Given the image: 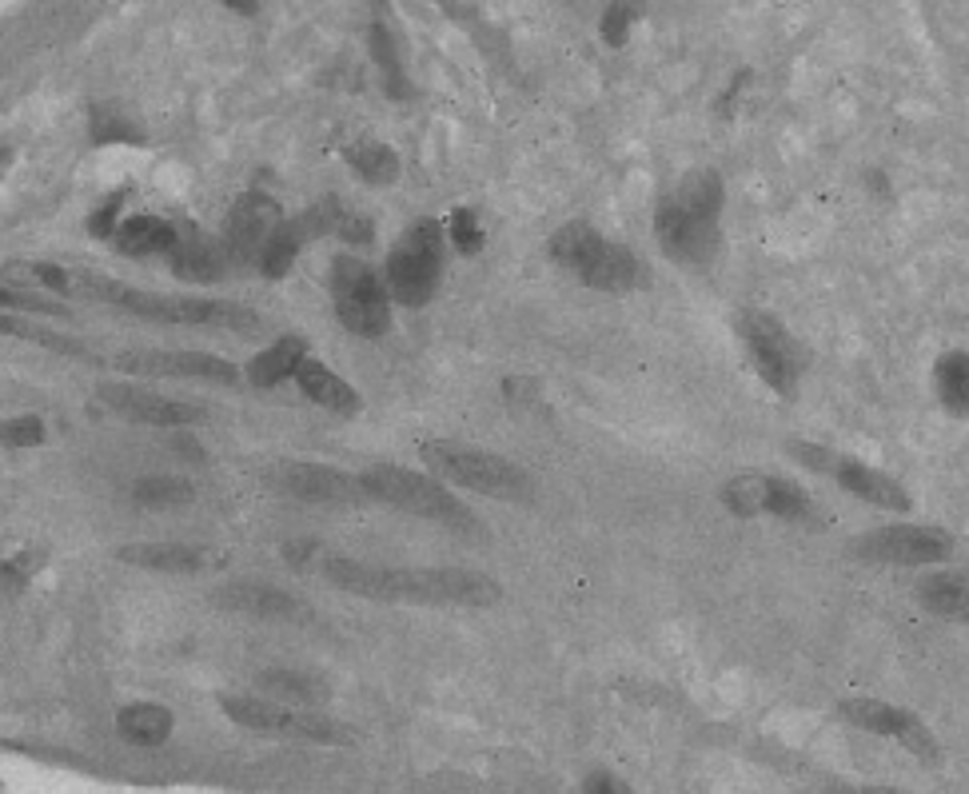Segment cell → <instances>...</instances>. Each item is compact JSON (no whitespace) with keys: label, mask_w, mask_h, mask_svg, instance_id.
Returning a JSON list of instances; mask_svg holds the SVG:
<instances>
[{"label":"cell","mask_w":969,"mask_h":794,"mask_svg":"<svg viewBox=\"0 0 969 794\" xmlns=\"http://www.w3.org/2000/svg\"><path fill=\"white\" fill-rule=\"evenodd\" d=\"M323 571L339 591L379 599V603L487 607L499 599V583L467 567H387V563H359V559H327Z\"/></svg>","instance_id":"cell-1"},{"label":"cell","mask_w":969,"mask_h":794,"mask_svg":"<svg viewBox=\"0 0 969 794\" xmlns=\"http://www.w3.org/2000/svg\"><path fill=\"white\" fill-rule=\"evenodd\" d=\"M722 176L710 168H698L690 176H682L654 208V236L658 248L678 260V264H710L722 248Z\"/></svg>","instance_id":"cell-2"},{"label":"cell","mask_w":969,"mask_h":794,"mask_svg":"<svg viewBox=\"0 0 969 794\" xmlns=\"http://www.w3.org/2000/svg\"><path fill=\"white\" fill-rule=\"evenodd\" d=\"M76 292H88L100 304H112L120 312H132L152 324H192V328H240L252 332L260 328V316L244 304L228 300H184V296H160V292H140L116 280H96V276H76Z\"/></svg>","instance_id":"cell-3"},{"label":"cell","mask_w":969,"mask_h":794,"mask_svg":"<svg viewBox=\"0 0 969 794\" xmlns=\"http://www.w3.org/2000/svg\"><path fill=\"white\" fill-rule=\"evenodd\" d=\"M551 256L587 288L631 292L643 284V264L631 248L603 240L591 224H567L551 236Z\"/></svg>","instance_id":"cell-4"},{"label":"cell","mask_w":969,"mask_h":794,"mask_svg":"<svg viewBox=\"0 0 969 794\" xmlns=\"http://www.w3.org/2000/svg\"><path fill=\"white\" fill-rule=\"evenodd\" d=\"M423 459L439 479H447L463 491H479V495H495V499L531 495V475L495 451H483L471 443H451V439H431V443H423Z\"/></svg>","instance_id":"cell-5"},{"label":"cell","mask_w":969,"mask_h":794,"mask_svg":"<svg viewBox=\"0 0 969 794\" xmlns=\"http://www.w3.org/2000/svg\"><path fill=\"white\" fill-rule=\"evenodd\" d=\"M359 487L367 499H379L387 507H399L407 515H419L427 523H447V527H467L471 523V511L439 483V479H427L419 471H407V467H395V463H375L359 475Z\"/></svg>","instance_id":"cell-6"},{"label":"cell","mask_w":969,"mask_h":794,"mask_svg":"<svg viewBox=\"0 0 969 794\" xmlns=\"http://www.w3.org/2000/svg\"><path fill=\"white\" fill-rule=\"evenodd\" d=\"M439 276H443V228L435 220H419L387 252V268H383L387 296L403 308H423L435 296Z\"/></svg>","instance_id":"cell-7"},{"label":"cell","mask_w":969,"mask_h":794,"mask_svg":"<svg viewBox=\"0 0 969 794\" xmlns=\"http://www.w3.org/2000/svg\"><path fill=\"white\" fill-rule=\"evenodd\" d=\"M331 300H335V316L351 336L363 340H379L391 328V296L387 284L351 256H339L331 264Z\"/></svg>","instance_id":"cell-8"},{"label":"cell","mask_w":969,"mask_h":794,"mask_svg":"<svg viewBox=\"0 0 969 794\" xmlns=\"http://www.w3.org/2000/svg\"><path fill=\"white\" fill-rule=\"evenodd\" d=\"M722 507L734 519H782V523H806L814 519V499L806 487H798L786 475H766V471H746L734 475L718 491Z\"/></svg>","instance_id":"cell-9"},{"label":"cell","mask_w":969,"mask_h":794,"mask_svg":"<svg viewBox=\"0 0 969 794\" xmlns=\"http://www.w3.org/2000/svg\"><path fill=\"white\" fill-rule=\"evenodd\" d=\"M738 340L758 372V380L778 392V396H794L798 380H802V348L798 340L786 332L782 320L766 316V312H742L738 316Z\"/></svg>","instance_id":"cell-10"},{"label":"cell","mask_w":969,"mask_h":794,"mask_svg":"<svg viewBox=\"0 0 969 794\" xmlns=\"http://www.w3.org/2000/svg\"><path fill=\"white\" fill-rule=\"evenodd\" d=\"M850 551L866 563L930 567V563H946L954 555V535L946 527H926V523H890V527H874V531L858 535Z\"/></svg>","instance_id":"cell-11"},{"label":"cell","mask_w":969,"mask_h":794,"mask_svg":"<svg viewBox=\"0 0 969 794\" xmlns=\"http://www.w3.org/2000/svg\"><path fill=\"white\" fill-rule=\"evenodd\" d=\"M838 715H842L846 723L870 731V735H882V739L906 747L910 755H918V759H926V763L938 759V739H934L930 727H926L914 711H906V707H894V703H886V699H846V703H838Z\"/></svg>","instance_id":"cell-12"},{"label":"cell","mask_w":969,"mask_h":794,"mask_svg":"<svg viewBox=\"0 0 969 794\" xmlns=\"http://www.w3.org/2000/svg\"><path fill=\"white\" fill-rule=\"evenodd\" d=\"M280 224H284L280 204L268 192H244L232 204V212L224 220V236H220L228 264H260V256Z\"/></svg>","instance_id":"cell-13"},{"label":"cell","mask_w":969,"mask_h":794,"mask_svg":"<svg viewBox=\"0 0 969 794\" xmlns=\"http://www.w3.org/2000/svg\"><path fill=\"white\" fill-rule=\"evenodd\" d=\"M220 707L236 727H248V731H260V735H292V739H316V743L339 735L331 723H323L320 715L292 711V707L260 699V695H224Z\"/></svg>","instance_id":"cell-14"},{"label":"cell","mask_w":969,"mask_h":794,"mask_svg":"<svg viewBox=\"0 0 969 794\" xmlns=\"http://www.w3.org/2000/svg\"><path fill=\"white\" fill-rule=\"evenodd\" d=\"M120 372L132 376H160V380H212V384H236V364L212 356V352H160V348H136L120 352L112 360Z\"/></svg>","instance_id":"cell-15"},{"label":"cell","mask_w":969,"mask_h":794,"mask_svg":"<svg viewBox=\"0 0 969 794\" xmlns=\"http://www.w3.org/2000/svg\"><path fill=\"white\" fill-rule=\"evenodd\" d=\"M272 483L284 495L304 499V503H355V499H367L363 487H359V475L335 471L327 463H284V467L272 471Z\"/></svg>","instance_id":"cell-16"},{"label":"cell","mask_w":969,"mask_h":794,"mask_svg":"<svg viewBox=\"0 0 969 794\" xmlns=\"http://www.w3.org/2000/svg\"><path fill=\"white\" fill-rule=\"evenodd\" d=\"M100 399H104L112 411H120L124 419L152 423V427H188V423L204 419V407L184 403V399L160 396V392H148V388L108 384V388H100Z\"/></svg>","instance_id":"cell-17"},{"label":"cell","mask_w":969,"mask_h":794,"mask_svg":"<svg viewBox=\"0 0 969 794\" xmlns=\"http://www.w3.org/2000/svg\"><path fill=\"white\" fill-rule=\"evenodd\" d=\"M216 607L236 611V615H248V619H276V623H296V619H308L312 615V607L300 595H288V591L268 587V583H232V587H220L216 591Z\"/></svg>","instance_id":"cell-18"},{"label":"cell","mask_w":969,"mask_h":794,"mask_svg":"<svg viewBox=\"0 0 969 794\" xmlns=\"http://www.w3.org/2000/svg\"><path fill=\"white\" fill-rule=\"evenodd\" d=\"M830 475L842 483V491H850L862 503H874V507H886V511H910L906 487L898 479H890L886 471L854 459V455H838V463H834Z\"/></svg>","instance_id":"cell-19"},{"label":"cell","mask_w":969,"mask_h":794,"mask_svg":"<svg viewBox=\"0 0 969 794\" xmlns=\"http://www.w3.org/2000/svg\"><path fill=\"white\" fill-rule=\"evenodd\" d=\"M918 603L946 623H969V571H930L918 579Z\"/></svg>","instance_id":"cell-20"},{"label":"cell","mask_w":969,"mask_h":794,"mask_svg":"<svg viewBox=\"0 0 969 794\" xmlns=\"http://www.w3.org/2000/svg\"><path fill=\"white\" fill-rule=\"evenodd\" d=\"M168 264H172V272H176L184 284H216V280H224L228 256H224V244H220V240H204V236L188 232V236H180V244L172 248Z\"/></svg>","instance_id":"cell-21"},{"label":"cell","mask_w":969,"mask_h":794,"mask_svg":"<svg viewBox=\"0 0 969 794\" xmlns=\"http://www.w3.org/2000/svg\"><path fill=\"white\" fill-rule=\"evenodd\" d=\"M112 244H116L124 256H132V260L172 256V248L180 244V232H176V224H168V220H160V216H128V220L116 228Z\"/></svg>","instance_id":"cell-22"},{"label":"cell","mask_w":969,"mask_h":794,"mask_svg":"<svg viewBox=\"0 0 969 794\" xmlns=\"http://www.w3.org/2000/svg\"><path fill=\"white\" fill-rule=\"evenodd\" d=\"M124 563L148 567V571H176V575H192L208 567V555L200 547L188 543H128L116 551Z\"/></svg>","instance_id":"cell-23"},{"label":"cell","mask_w":969,"mask_h":794,"mask_svg":"<svg viewBox=\"0 0 969 794\" xmlns=\"http://www.w3.org/2000/svg\"><path fill=\"white\" fill-rule=\"evenodd\" d=\"M116 731L132 747H164L172 739V711L160 703H128L116 715Z\"/></svg>","instance_id":"cell-24"},{"label":"cell","mask_w":969,"mask_h":794,"mask_svg":"<svg viewBox=\"0 0 969 794\" xmlns=\"http://www.w3.org/2000/svg\"><path fill=\"white\" fill-rule=\"evenodd\" d=\"M304 360H308V344L300 336H284V340H276L268 352H260L248 364V380L256 388H276L284 380H296V372H300Z\"/></svg>","instance_id":"cell-25"},{"label":"cell","mask_w":969,"mask_h":794,"mask_svg":"<svg viewBox=\"0 0 969 794\" xmlns=\"http://www.w3.org/2000/svg\"><path fill=\"white\" fill-rule=\"evenodd\" d=\"M296 384L312 403H320L327 411H355L359 407V396L351 392V384L339 380L331 368H323L320 360H304L300 372H296Z\"/></svg>","instance_id":"cell-26"},{"label":"cell","mask_w":969,"mask_h":794,"mask_svg":"<svg viewBox=\"0 0 969 794\" xmlns=\"http://www.w3.org/2000/svg\"><path fill=\"white\" fill-rule=\"evenodd\" d=\"M934 392L950 415H969V352L954 348L934 360Z\"/></svg>","instance_id":"cell-27"},{"label":"cell","mask_w":969,"mask_h":794,"mask_svg":"<svg viewBox=\"0 0 969 794\" xmlns=\"http://www.w3.org/2000/svg\"><path fill=\"white\" fill-rule=\"evenodd\" d=\"M347 164H351L367 184H387V180L399 176V156H395L387 144H379V140H363V144L347 148Z\"/></svg>","instance_id":"cell-28"},{"label":"cell","mask_w":969,"mask_h":794,"mask_svg":"<svg viewBox=\"0 0 969 794\" xmlns=\"http://www.w3.org/2000/svg\"><path fill=\"white\" fill-rule=\"evenodd\" d=\"M132 495H136L140 507H184V503L196 499L192 483L180 479V475H148V479H136Z\"/></svg>","instance_id":"cell-29"},{"label":"cell","mask_w":969,"mask_h":794,"mask_svg":"<svg viewBox=\"0 0 969 794\" xmlns=\"http://www.w3.org/2000/svg\"><path fill=\"white\" fill-rule=\"evenodd\" d=\"M300 244H304V236L296 232V224H280L276 236L268 240L264 256H260V272H264L268 280H284V276L292 272L296 256H300Z\"/></svg>","instance_id":"cell-30"},{"label":"cell","mask_w":969,"mask_h":794,"mask_svg":"<svg viewBox=\"0 0 969 794\" xmlns=\"http://www.w3.org/2000/svg\"><path fill=\"white\" fill-rule=\"evenodd\" d=\"M260 687L268 691V695H276V699H288V703H300V707H312V703H320L323 687H316L308 675H296V671H264L260 675Z\"/></svg>","instance_id":"cell-31"},{"label":"cell","mask_w":969,"mask_h":794,"mask_svg":"<svg viewBox=\"0 0 969 794\" xmlns=\"http://www.w3.org/2000/svg\"><path fill=\"white\" fill-rule=\"evenodd\" d=\"M0 336H12V340H32V344L64 348V352H80V348H72V344H64V340H56L48 328H36V324H28V320H20V316H8V312H0Z\"/></svg>","instance_id":"cell-32"},{"label":"cell","mask_w":969,"mask_h":794,"mask_svg":"<svg viewBox=\"0 0 969 794\" xmlns=\"http://www.w3.org/2000/svg\"><path fill=\"white\" fill-rule=\"evenodd\" d=\"M451 244H455L463 256H475V252L483 248V228H479V220H475L471 208H459V212L451 216Z\"/></svg>","instance_id":"cell-33"},{"label":"cell","mask_w":969,"mask_h":794,"mask_svg":"<svg viewBox=\"0 0 969 794\" xmlns=\"http://www.w3.org/2000/svg\"><path fill=\"white\" fill-rule=\"evenodd\" d=\"M40 439H44V419H36V415H20V419L0 423V443L4 447H36Z\"/></svg>","instance_id":"cell-34"},{"label":"cell","mask_w":969,"mask_h":794,"mask_svg":"<svg viewBox=\"0 0 969 794\" xmlns=\"http://www.w3.org/2000/svg\"><path fill=\"white\" fill-rule=\"evenodd\" d=\"M92 136H96V140H128V144H136V140H140V132H136L128 120H120V116H116V108H108V116H104V108H96Z\"/></svg>","instance_id":"cell-35"},{"label":"cell","mask_w":969,"mask_h":794,"mask_svg":"<svg viewBox=\"0 0 969 794\" xmlns=\"http://www.w3.org/2000/svg\"><path fill=\"white\" fill-rule=\"evenodd\" d=\"M120 200H124V192H116L112 200H104L92 216H88V232L96 236V240H108V236H116V216H120Z\"/></svg>","instance_id":"cell-36"},{"label":"cell","mask_w":969,"mask_h":794,"mask_svg":"<svg viewBox=\"0 0 969 794\" xmlns=\"http://www.w3.org/2000/svg\"><path fill=\"white\" fill-rule=\"evenodd\" d=\"M24 268H28L24 276L40 280V284L52 288V292H76V276H68V272L56 268V264H24Z\"/></svg>","instance_id":"cell-37"},{"label":"cell","mask_w":969,"mask_h":794,"mask_svg":"<svg viewBox=\"0 0 969 794\" xmlns=\"http://www.w3.org/2000/svg\"><path fill=\"white\" fill-rule=\"evenodd\" d=\"M631 20H635V8H607V16H603V40L607 44H623L627 40V28H631Z\"/></svg>","instance_id":"cell-38"},{"label":"cell","mask_w":969,"mask_h":794,"mask_svg":"<svg viewBox=\"0 0 969 794\" xmlns=\"http://www.w3.org/2000/svg\"><path fill=\"white\" fill-rule=\"evenodd\" d=\"M0 308H32V312H48V316H68V308H60L52 300L24 296V292H12V288H0Z\"/></svg>","instance_id":"cell-39"},{"label":"cell","mask_w":969,"mask_h":794,"mask_svg":"<svg viewBox=\"0 0 969 794\" xmlns=\"http://www.w3.org/2000/svg\"><path fill=\"white\" fill-rule=\"evenodd\" d=\"M339 236H343L347 244H371V220H363V216H347V212H343V220H339Z\"/></svg>","instance_id":"cell-40"},{"label":"cell","mask_w":969,"mask_h":794,"mask_svg":"<svg viewBox=\"0 0 969 794\" xmlns=\"http://www.w3.org/2000/svg\"><path fill=\"white\" fill-rule=\"evenodd\" d=\"M583 794H635V791L623 779H615V775H591L583 783Z\"/></svg>","instance_id":"cell-41"},{"label":"cell","mask_w":969,"mask_h":794,"mask_svg":"<svg viewBox=\"0 0 969 794\" xmlns=\"http://www.w3.org/2000/svg\"><path fill=\"white\" fill-rule=\"evenodd\" d=\"M371 52H375V60H383L387 72H395V52H391V40H387V32L379 24L371 28Z\"/></svg>","instance_id":"cell-42"},{"label":"cell","mask_w":969,"mask_h":794,"mask_svg":"<svg viewBox=\"0 0 969 794\" xmlns=\"http://www.w3.org/2000/svg\"><path fill=\"white\" fill-rule=\"evenodd\" d=\"M834 794H910V791H894V787H838Z\"/></svg>","instance_id":"cell-43"},{"label":"cell","mask_w":969,"mask_h":794,"mask_svg":"<svg viewBox=\"0 0 969 794\" xmlns=\"http://www.w3.org/2000/svg\"><path fill=\"white\" fill-rule=\"evenodd\" d=\"M0 571H4V563H0Z\"/></svg>","instance_id":"cell-44"}]
</instances>
